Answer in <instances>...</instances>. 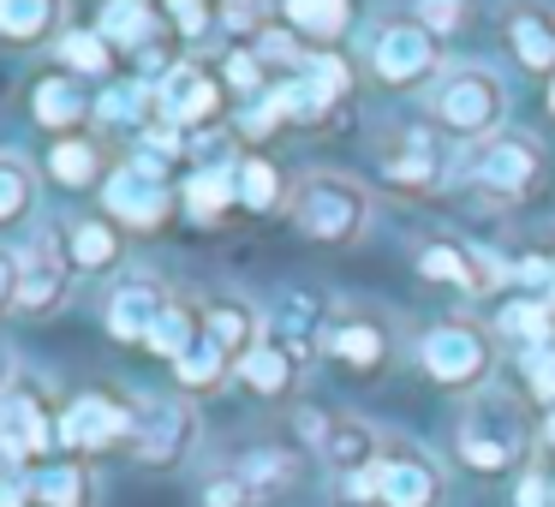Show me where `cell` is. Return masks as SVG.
Here are the masks:
<instances>
[{
  "mask_svg": "<svg viewBox=\"0 0 555 507\" xmlns=\"http://www.w3.org/2000/svg\"><path fill=\"white\" fill-rule=\"evenodd\" d=\"M442 495V471L418 454V447H388L383 466H376V502L383 507H436Z\"/></svg>",
  "mask_w": 555,
  "mask_h": 507,
  "instance_id": "15",
  "label": "cell"
},
{
  "mask_svg": "<svg viewBox=\"0 0 555 507\" xmlns=\"http://www.w3.org/2000/svg\"><path fill=\"white\" fill-rule=\"evenodd\" d=\"M61 442V418H49V406H42L30 388H13V394L0 400V447L25 466V459H42L49 447Z\"/></svg>",
  "mask_w": 555,
  "mask_h": 507,
  "instance_id": "14",
  "label": "cell"
},
{
  "mask_svg": "<svg viewBox=\"0 0 555 507\" xmlns=\"http://www.w3.org/2000/svg\"><path fill=\"white\" fill-rule=\"evenodd\" d=\"M197 335H204V311H197V304H185V299H173V304H168V316L156 323V335H150V352H162V359L173 364Z\"/></svg>",
  "mask_w": 555,
  "mask_h": 507,
  "instance_id": "34",
  "label": "cell"
},
{
  "mask_svg": "<svg viewBox=\"0 0 555 507\" xmlns=\"http://www.w3.org/2000/svg\"><path fill=\"white\" fill-rule=\"evenodd\" d=\"M526 382H531V394H538V400H555V340L526 352Z\"/></svg>",
  "mask_w": 555,
  "mask_h": 507,
  "instance_id": "41",
  "label": "cell"
},
{
  "mask_svg": "<svg viewBox=\"0 0 555 507\" xmlns=\"http://www.w3.org/2000/svg\"><path fill=\"white\" fill-rule=\"evenodd\" d=\"M49 173L66 185V192L96 185L102 180V144H90V138H61V144L49 150Z\"/></svg>",
  "mask_w": 555,
  "mask_h": 507,
  "instance_id": "31",
  "label": "cell"
},
{
  "mask_svg": "<svg viewBox=\"0 0 555 507\" xmlns=\"http://www.w3.org/2000/svg\"><path fill=\"white\" fill-rule=\"evenodd\" d=\"M293 37H311V42H335L352 30L359 18V0H281Z\"/></svg>",
  "mask_w": 555,
  "mask_h": 507,
  "instance_id": "24",
  "label": "cell"
},
{
  "mask_svg": "<svg viewBox=\"0 0 555 507\" xmlns=\"http://www.w3.org/2000/svg\"><path fill=\"white\" fill-rule=\"evenodd\" d=\"M257 61H263V66H281V73L299 78L305 66H311V49H305L293 30H263V37H257Z\"/></svg>",
  "mask_w": 555,
  "mask_h": 507,
  "instance_id": "38",
  "label": "cell"
},
{
  "mask_svg": "<svg viewBox=\"0 0 555 507\" xmlns=\"http://www.w3.org/2000/svg\"><path fill=\"white\" fill-rule=\"evenodd\" d=\"M66 287H73V257H66V245L54 233H37L18 251V311L54 316L66 304Z\"/></svg>",
  "mask_w": 555,
  "mask_h": 507,
  "instance_id": "11",
  "label": "cell"
},
{
  "mask_svg": "<svg viewBox=\"0 0 555 507\" xmlns=\"http://www.w3.org/2000/svg\"><path fill=\"white\" fill-rule=\"evenodd\" d=\"M519 507H550V478H543V471H531V478L519 483Z\"/></svg>",
  "mask_w": 555,
  "mask_h": 507,
  "instance_id": "46",
  "label": "cell"
},
{
  "mask_svg": "<svg viewBox=\"0 0 555 507\" xmlns=\"http://www.w3.org/2000/svg\"><path fill=\"white\" fill-rule=\"evenodd\" d=\"M460 173H466L472 185H483V192H495V197H526L531 185L543 180V150H538V138H526V132H495V138H483V144H466Z\"/></svg>",
  "mask_w": 555,
  "mask_h": 507,
  "instance_id": "6",
  "label": "cell"
},
{
  "mask_svg": "<svg viewBox=\"0 0 555 507\" xmlns=\"http://www.w3.org/2000/svg\"><path fill=\"white\" fill-rule=\"evenodd\" d=\"M13 388H18V359H13V347L0 340V400L13 394Z\"/></svg>",
  "mask_w": 555,
  "mask_h": 507,
  "instance_id": "47",
  "label": "cell"
},
{
  "mask_svg": "<svg viewBox=\"0 0 555 507\" xmlns=\"http://www.w3.org/2000/svg\"><path fill=\"white\" fill-rule=\"evenodd\" d=\"M550 304H555V292H550Z\"/></svg>",
  "mask_w": 555,
  "mask_h": 507,
  "instance_id": "51",
  "label": "cell"
},
{
  "mask_svg": "<svg viewBox=\"0 0 555 507\" xmlns=\"http://www.w3.org/2000/svg\"><path fill=\"white\" fill-rule=\"evenodd\" d=\"M233 168L240 161H228V168H197L192 180H185V209H192L197 221H221L233 204H240V185H233Z\"/></svg>",
  "mask_w": 555,
  "mask_h": 507,
  "instance_id": "30",
  "label": "cell"
},
{
  "mask_svg": "<svg viewBox=\"0 0 555 507\" xmlns=\"http://www.w3.org/2000/svg\"><path fill=\"white\" fill-rule=\"evenodd\" d=\"M102 37L108 49H150L156 42V6L150 0H102Z\"/></svg>",
  "mask_w": 555,
  "mask_h": 507,
  "instance_id": "28",
  "label": "cell"
},
{
  "mask_svg": "<svg viewBox=\"0 0 555 507\" xmlns=\"http://www.w3.org/2000/svg\"><path fill=\"white\" fill-rule=\"evenodd\" d=\"M192 507H263V502H257V490L233 466H216V471H204V478H197Z\"/></svg>",
  "mask_w": 555,
  "mask_h": 507,
  "instance_id": "36",
  "label": "cell"
},
{
  "mask_svg": "<svg viewBox=\"0 0 555 507\" xmlns=\"http://www.w3.org/2000/svg\"><path fill=\"white\" fill-rule=\"evenodd\" d=\"M228 84L251 102L257 84H263V61H257V54H228Z\"/></svg>",
  "mask_w": 555,
  "mask_h": 507,
  "instance_id": "42",
  "label": "cell"
},
{
  "mask_svg": "<svg viewBox=\"0 0 555 507\" xmlns=\"http://www.w3.org/2000/svg\"><path fill=\"white\" fill-rule=\"evenodd\" d=\"M323 352L340 359L347 370H383L388 364V328L371 311H340L323 335Z\"/></svg>",
  "mask_w": 555,
  "mask_h": 507,
  "instance_id": "17",
  "label": "cell"
},
{
  "mask_svg": "<svg viewBox=\"0 0 555 507\" xmlns=\"http://www.w3.org/2000/svg\"><path fill=\"white\" fill-rule=\"evenodd\" d=\"M102 204H108V221H120V227H162L173 209V192L168 180H156V173H144L138 161H126V168H114L108 180H102Z\"/></svg>",
  "mask_w": 555,
  "mask_h": 507,
  "instance_id": "13",
  "label": "cell"
},
{
  "mask_svg": "<svg viewBox=\"0 0 555 507\" xmlns=\"http://www.w3.org/2000/svg\"><path fill=\"white\" fill-rule=\"evenodd\" d=\"M371 78L383 90H418L442 78V54H436V37L418 25V18H388L371 37Z\"/></svg>",
  "mask_w": 555,
  "mask_h": 507,
  "instance_id": "5",
  "label": "cell"
},
{
  "mask_svg": "<svg viewBox=\"0 0 555 507\" xmlns=\"http://www.w3.org/2000/svg\"><path fill=\"white\" fill-rule=\"evenodd\" d=\"M228 370H233V359H228V352H221L209 335H197L192 347L173 359V382H180L185 394H216V388L228 382Z\"/></svg>",
  "mask_w": 555,
  "mask_h": 507,
  "instance_id": "29",
  "label": "cell"
},
{
  "mask_svg": "<svg viewBox=\"0 0 555 507\" xmlns=\"http://www.w3.org/2000/svg\"><path fill=\"white\" fill-rule=\"evenodd\" d=\"M90 114H96V102L85 96V84H78L73 73L37 78V90H30V120L49 126V132H73V126H85Z\"/></svg>",
  "mask_w": 555,
  "mask_h": 507,
  "instance_id": "19",
  "label": "cell"
},
{
  "mask_svg": "<svg viewBox=\"0 0 555 507\" xmlns=\"http://www.w3.org/2000/svg\"><path fill=\"white\" fill-rule=\"evenodd\" d=\"M305 435H311V447L323 454V466L335 471V478H352V471H376L383 466V435L371 430L364 418H352V412H299Z\"/></svg>",
  "mask_w": 555,
  "mask_h": 507,
  "instance_id": "9",
  "label": "cell"
},
{
  "mask_svg": "<svg viewBox=\"0 0 555 507\" xmlns=\"http://www.w3.org/2000/svg\"><path fill=\"white\" fill-rule=\"evenodd\" d=\"M156 114L162 126H173V132H197V126H216L221 114V84L204 73L197 61H180L168 78L156 84Z\"/></svg>",
  "mask_w": 555,
  "mask_h": 507,
  "instance_id": "12",
  "label": "cell"
},
{
  "mask_svg": "<svg viewBox=\"0 0 555 507\" xmlns=\"http://www.w3.org/2000/svg\"><path fill=\"white\" fill-rule=\"evenodd\" d=\"M340 495H347V502H376V471H352V478H340Z\"/></svg>",
  "mask_w": 555,
  "mask_h": 507,
  "instance_id": "45",
  "label": "cell"
},
{
  "mask_svg": "<svg viewBox=\"0 0 555 507\" xmlns=\"http://www.w3.org/2000/svg\"><path fill=\"white\" fill-rule=\"evenodd\" d=\"M0 507H37L30 478H0Z\"/></svg>",
  "mask_w": 555,
  "mask_h": 507,
  "instance_id": "44",
  "label": "cell"
},
{
  "mask_svg": "<svg viewBox=\"0 0 555 507\" xmlns=\"http://www.w3.org/2000/svg\"><path fill=\"white\" fill-rule=\"evenodd\" d=\"M108 66H114V49H108V37H102V30H66V37H61V73H73V78H108Z\"/></svg>",
  "mask_w": 555,
  "mask_h": 507,
  "instance_id": "33",
  "label": "cell"
},
{
  "mask_svg": "<svg viewBox=\"0 0 555 507\" xmlns=\"http://www.w3.org/2000/svg\"><path fill=\"white\" fill-rule=\"evenodd\" d=\"M228 13H257V0H221Z\"/></svg>",
  "mask_w": 555,
  "mask_h": 507,
  "instance_id": "49",
  "label": "cell"
},
{
  "mask_svg": "<svg viewBox=\"0 0 555 507\" xmlns=\"http://www.w3.org/2000/svg\"><path fill=\"white\" fill-rule=\"evenodd\" d=\"M132 418H138V400L85 388V394L66 400V412H61V447H73V454H108V447H126L132 442Z\"/></svg>",
  "mask_w": 555,
  "mask_h": 507,
  "instance_id": "8",
  "label": "cell"
},
{
  "mask_svg": "<svg viewBox=\"0 0 555 507\" xmlns=\"http://www.w3.org/2000/svg\"><path fill=\"white\" fill-rule=\"evenodd\" d=\"M204 335L216 340V347L228 352L233 364H240L245 352L263 340V316H257L245 299H209V304H204Z\"/></svg>",
  "mask_w": 555,
  "mask_h": 507,
  "instance_id": "22",
  "label": "cell"
},
{
  "mask_svg": "<svg viewBox=\"0 0 555 507\" xmlns=\"http://www.w3.org/2000/svg\"><path fill=\"white\" fill-rule=\"evenodd\" d=\"M197 442V412L185 406L180 394H156V400H138V418H132V459L138 466H180Z\"/></svg>",
  "mask_w": 555,
  "mask_h": 507,
  "instance_id": "7",
  "label": "cell"
},
{
  "mask_svg": "<svg viewBox=\"0 0 555 507\" xmlns=\"http://www.w3.org/2000/svg\"><path fill=\"white\" fill-rule=\"evenodd\" d=\"M418 364H424V376L442 382V388H478L495 364V340L483 335L478 323H466V316H448V323L424 328Z\"/></svg>",
  "mask_w": 555,
  "mask_h": 507,
  "instance_id": "4",
  "label": "cell"
},
{
  "mask_svg": "<svg viewBox=\"0 0 555 507\" xmlns=\"http://www.w3.org/2000/svg\"><path fill=\"white\" fill-rule=\"evenodd\" d=\"M550 114H555V78H550Z\"/></svg>",
  "mask_w": 555,
  "mask_h": 507,
  "instance_id": "50",
  "label": "cell"
},
{
  "mask_svg": "<svg viewBox=\"0 0 555 507\" xmlns=\"http://www.w3.org/2000/svg\"><path fill=\"white\" fill-rule=\"evenodd\" d=\"M66 257H73L78 275H102V269H114L120 263V233H114V221L73 216L66 221Z\"/></svg>",
  "mask_w": 555,
  "mask_h": 507,
  "instance_id": "23",
  "label": "cell"
},
{
  "mask_svg": "<svg viewBox=\"0 0 555 507\" xmlns=\"http://www.w3.org/2000/svg\"><path fill=\"white\" fill-rule=\"evenodd\" d=\"M30 204H37V173H30V161L0 156V221H18Z\"/></svg>",
  "mask_w": 555,
  "mask_h": 507,
  "instance_id": "37",
  "label": "cell"
},
{
  "mask_svg": "<svg viewBox=\"0 0 555 507\" xmlns=\"http://www.w3.org/2000/svg\"><path fill=\"white\" fill-rule=\"evenodd\" d=\"M66 0H0V42L7 49H42L49 37H61Z\"/></svg>",
  "mask_w": 555,
  "mask_h": 507,
  "instance_id": "21",
  "label": "cell"
},
{
  "mask_svg": "<svg viewBox=\"0 0 555 507\" xmlns=\"http://www.w3.org/2000/svg\"><path fill=\"white\" fill-rule=\"evenodd\" d=\"M418 275L424 281H442V287H454V292H478V287H490L495 269L483 263L472 245L436 239V245H424V251H418Z\"/></svg>",
  "mask_w": 555,
  "mask_h": 507,
  "instance_id": "20",
  "label": "cell"
},
{
  "mask_svg": "<svg viewBox=\"0 0 555 507\" xmlns=\"http://www.w3.org/2000/svg\"><path fill=\"white\" fill-rule=\"evenodd\" d=\"M168 304H173V292L156 275H120L108 287V299H102V323H108V335L120 347H150V335L168 316Z\"/></svg>",
  "mask_w": 555,
  "mask_h": 507,
  "instance_id": "10",
  "label": "cell"
},
{
  "mask_svg": "<svg viewBox=\"0 0 555 507\" xmlns=\"http://www.w3.org/2000/svg\"><path fill=\"white\" fill-rule=\"evenodd\" d=\"M30 490L42 507H96V483H90L85 459H61V466L30 471Z\"/></svg>",
  "mask_w": 555,
  "mask_h": 507,
  "instance_id": "27",
  "label": "cell"
},
{
  "mask_svg": "<svg viewBox=\"0 0 555 507\" xmlns=\"http://www.w3.org/2000/svg\"><path fill=\"white\" fill-rule=\"evenodd\" d=\"M418 25L430 37H448V30L466 25V0H418Z\"/></svg>",
  "mask_w": 555,
  "mask_h": 507,
  "instance_id": "40",
  "label": "cell"
},
{
  "mask_svg": "<svg viewBox=\"0 0 555 507\" xmlns=\"http://www.w3.org/2000/svg\"><path fill=\"white\" fill-rule=\"evenodd\" d=\"M550 323H555V304L519 299V304H507V311H502V323H495V328H502L507 340H526V352H531V347H550V340H555Z\"/></svg>",
  "mask_w": 555,
  "mask_h": 507,
  "instance_id": "35",
  "label": "cell"
},
{
  "mask_svg": "<svg viewBox=\"0 0 555 507\" xmlns=\"http://www.w3.org/2000/svg\"><path fill=\"white\" fill-rule=\"evenodd\" d=\"M233 185H240V204L251 209V216H269V209L287 197V185H281L275 161H263V156H240V168H233Z\"/></svg>",
  "mask_w": 555,
  "mask_h": 507,
  "instance_id": "32",
  "label": "cell"
},
{
  "mask_svg": "<svg viewBox=\"0 0 555 507\" xmlns=\"http://www.w3.org/2000/svg\"><path fill=\"white\" fill-rule=\"evenodd\" d=\"M531 447V424L519 412V400L507 394H478L466 412H460V430H454V454L466 459L472 471H514Z\"/></svg>",
  "mask_w": 555,
  "mask_h": 507,
  "instance_id": "3",
  "label": "cell"
},
{
  "mask_svg": "<svg viewBox=\"0 0 555 507\" xmlns=\"http://www.w3.org/2000/svg\"><path fill=\"white\" fill-rule=\"evenodd\" d=\"M0 478H18V459L7 454V447H0Z\"/></svg>",
  "mask_w": 555,
  "mask_h": 507,
  "instance_id": "48",
  "label": "cell"
},
{
  "mask_svg": "<svg viewBox=\"0 0 555 507\" xmlns=\"http://www.w3.org/2000/svg\"><path fill=\"white\" fill-rule=\"evenodd\" d=\"M233 376H240L251 394L275 400V394H287V388H293V376H299V359H293V352H281L275 340H257V347L245 352L240 364H233Z\"/></svg>",
  "mask_w": 555,
  "mask_h": 507,
  "instance_id": "26",
  "label": "cell"
},
{
  "mask_svg": "<svg viewBox=\"0 0 555 507\" xmlns=\"http://www.w3.org/2000/svg\"><path fill=\"white\" fill-rule=\"evenodd\" d=\"M507 49L519 54V66L555 78V13H538V6L514 13L507 18Z\"/></svg>",
  "mask_w": 555,
  "mask_h": 507,
  "instance_id": "25",
  "label": "cell"
},
{
  "mask_svg": "<svg viewBox=\"0 0 555 507\" xmlns=\"http://www.w3.org/2000/svg\"><path fill=\"white\" fill-rule=\"evenodd\" d=\"M162 13H168V25L180 30L185 42L209 37V25H216V6H209V0H162Z\"/></svg>",
  "mask_w": 555,
  "mask_h": 507,
  "instance_id": "39",
  "label": "cell"
},
{
  "mask_svg": "<svg viewBox=\"0 0 555 507\" xmlns=\"http://www.w3.org/2000/svg\"><path fill=\"white\" fill-rule=\"evenodd\" d=\"M233 471H240L245 483L257 490V502H281L287 490H299V478H305V459L293 454V447H281V442H263V447H245L240 459H233Z\"/></svg>",
  "mask_w": 555,
  "mask_h": 507,
  "instance_id": "18",
  "label": "cell"
},
{
  "mask_svg": "<svg viewBox=\"0 0 555 507\" xmlns=\"http://www.w3.org/2000/svg\"><path fill=\"white\" fill-rule=\"evenodd\" d=\"M0 311H18V251H0Z\"/></svg>",
  "mask_w": 555,
  "mask_h": 507,
  "instance_id": "43",
  "label": "cell"
},
{
  "mask_svg": "<svg viewBox=\"0 0 555 507\" xmlns=\"http://www.w3.org/2000/svg\"><path fill=\"white\" fill-rule=\"evenodd\" d=\"M323 335H328V316H323V304H317L311 292H287V299L263 316V340H275V347L293 352L299 364L323 352Z\"/></svg>",
  "mask_w": 555,
  "mask_h": 507,
  "instance_id": "16",
  "label": "cell"
},
{
  "mask_svg": "<svg viewBox=\"0 0 555 507\" xmlns=\"http://www.w3.org/2000/svg\"><path fill=\"white\" fill-rule=\"evenodd\" d=\"M293 227L311 245H359L371 227V192L347 173H305L293 192Z\"/></svg>",
  "mask_w": 555,
  "mask_h": 507,
  "instance_id": "2",
  "label": "cell"
},
{
  "mask_svg": "<svg viewBox=\"0 0 555 507\" xmlns=\"http://www.w3.org/2000/svg\"><path fill=\"white\" fill-rule=\"evenodd\" d=\"M430 120L436 132L460 138V144H483L502 132L507 120V84L490 66H448L430 84Z\"/></svg>",
  "mask_w": 555,
  "mask_h": 507,
  "instance_id": "1",
  "label": "cell"
}]
</instances>
